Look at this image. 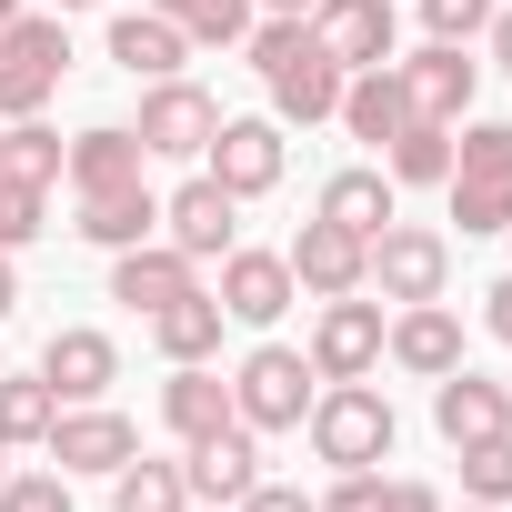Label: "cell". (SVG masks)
Returning a JSON list of instances; mask_svg holds the SVG:
<instances>
[{
  "label": "cell",
  "instance_id": "816d5d0a",
  "mask_svg": "<svg viewBox=\"0 0 512 512\" xmlns=\"http://www.w3.org/2000/svg\"><path fill=\"white\" fill-rule=\"evenodd\" d=\"M502 241H512V231H502Z\"/></svg>",
  "mask_w": 512,
  "mask_h": 512
},
{
  "label": "cell",
  "instance_id": "e575fe53",
  "mask_svg": "<svg viewBox=\"0 0 512 512\" xmlns=\"http://www.w3.org/2000/svg\"><path fill=\"white\" fill-rule=\"evenodd\" d=\"M41 211H51L41 181H11V171H0V251H31V241H41Z\"/></svg>",
  "mask_w": 512,
  "mask_h": 512
},
{
  "label": "cell",
  "instance_id": "4dcf8cb0",
  "mask_svg": "<svg viewBox=\"0 0 512 512\" xmlns=\"http://www.w3.org/2000/svg\"><path fill=\"white\" fill-rule=\"evenodd\" d=\"M0 61H21V71H51V81H61V61H71V21H61V11L0 21Z\"/></svg>",
  "mask_w": 512,
  "mask_h": 512
},
{
  "label": "cell",
  "instance_id": "74e56055",
  "mask_svg": "<svg viewBox=\"0 0 512 512\" xmlns=\"http://www.w3.org/2000/svg\"><path fill=\"white\" fill-rule=\"evenodd\" d=\"M482 21H492V0H422L432 41H482Z\"/></svg>",
  "mask_w": 512,
  "mask_h": 512
},
{
  "label": "cell",
  "instance_id": "9a60e30c",
  "mask_svg": "<svg viewBox=\"0 0 512 512\" xmlns=\"http://www.w3.org/2000/svg\"><path fill=\"white\" fill-rule=\"evenodd\" d=\"M41 382H51L61 402H101V392L121 382V352H111V332H91V322H61V332L41 342Z\"/></svg>",
  "mask_w": 512,
  "mask_h": 512
},
{
  "label": "cell",
  "instance_id": "44dd1931",
  "mask_svg": "<svg viewBox=\"0 0 512 512\" xmlns=\"http://www.w3.org/2000/svg\"><path fill=\"white\" fill-rule=\"evenodd\" d=\"M161 422H171L181 442H211V432L241 422V412H231V382H221L211 362H171V382H161Z\"/></svg>",
  "mask_w": 512,
  "mask_h": 512
},
{
  "label": "cell",
  "instance_id": "6da1fadb",
  "mask_svg": "<svg viewBox=\"0 0 512 512\" xmlns=\"http://www.w3.org/2000/svg\"><path fill=\"white\" fill-rule=\"evenodd\" d=\"M302 432H312V452H322L332 472H382L392 442H402V422H392V402H382L372 382H322L312 412H302Z\"/></svg>",
  "mask_w": 512,
  "mask_h": 512
},
{
  "label": "cell",
  "instance_id": "277c9868",
  "mask_svg": "<svg viewBox=\"0 0 512 512\" xmlns=\"http://www.w3.org/2000/svg\"><path fill=\"white\" fill-rule=\"evenodd\" d=\"M131 131H141V151H151V161H201V151H211V131H221V101H211L201 81H151Z\"/></svg>",
  "mask_w": 512,
  "mask_h": 512
},
{
  "label": "cell",
  "instance_id": "9c48e42d",
  "mask_svg": "<svg viewBox=\"0 0 512 512\" xmlns=\"http://www.w3.org/2000/svg\"><path fill=\"white\" fill-rule=\"evenodd\" d=\"M282 262H292V282H302L312 302H342V292H362V282H372V241L312 211V221H302V241L282 251Z\"/></svg>",
  "mask_w": 512,
  "mask_h": 512
},
{
  "label": "cell",
  "instance_id": "f546056e",
  "mask_svg": "<svg viewBox=\"0 0 512 512\" xmlns=\"http://www.w3.org/2000/svg\"><path fill=\"white\" fill-rule=\"evenodd\" d=\"M61 161H71V141L51 131V121H0V171H11V181H61Z\"/></svg>",
  "mask_w": 512,
  "mask_h": 512
},
{
  "label": "cell",
  "instance_id": "cb8c5ba5",
  "mask_svg": "<svg viewBox=\"0 0 512 512\" xmlns=\"http://www.w3.org/2000/svg\"><path fill=\"white\" fill-rule=\"evenodd\" d=\"M322 221H342V231H382V221H402V201H392V171L382 161H352V171H332L322 181Z\"/></svg>",
  "mask_w": 512,
  "mask_h": 512
},
{
  "label": "cell",
  "instance_id": "d4e9b609",
  "mask_svg": "<svg viewBox=\"0 0 512 512\" xmlns=\"http://www.w3.org/2000/svg\"><path fill=\"white\" fill-rule=\"evenodd\" d=\"M221 322H231V312H221L211 292H181V302L151 312V352H161V362H211V352H221Z\"/></svg>",
  "mask_w": 512,
  "mask_h": 512
},
{
  "label": "cell",
  "instance_id": "d590c367",
  "mask_svg": "<svg viewBox=\"0 0 512 512\" xmlns=\"http://www.w3.org/2000/svg\"><path fill=\"white\" fill-rule=\"evenodd\" d=\"M0 512H71V472H11L0 482Z\"/></svg>",
  "mask_w": 512,
  "mask_h": 512
},
{
  "label": "cell",
  "instance_id": "e0dca14e",
  "mask_svg": "<svg viewBox=\"0 0 512 512\" xmlns=\"http://www.w3.org/2000/svg\"><path fill=\"white\" fill-rule=\"evenodd\" d=\"M382 352H392L412 382H442V372H462V322H452L442 302H402L392 332H382Z\"/></svg>",
  "mask_w": 512,
  "mask_h": 512
},
{
  "label": "cell",
  "instance_id": "d6a6232c",
  "mask_svg": "<svg viewBox=\"0 0 512 512\" xmlns=\"http://www.w3.org/2000/svg\"><path fill=\"white\" fill-rule=\"evenodd\" d=\"M452 191V221H462V241H482V231H512V181H442Z\"/></svg>",
  "mask_w": 512,
  "mask_h": 512
},
{
  "label": "cell",
  "instance_id": "83f0119b",
  "mask_svg": "<svg viewBox=\"0 0 512 512\" xmlns=\"http://www.w3.org/2000/svg\"><path fill=\"white\" fill-rule=\"evenodd\" d=\"M141 11L181 21L191 51H231V41H251V0H141Z\"/></svg>",
  "mask_w": 512,
  "mask_h": 512
},
{
  "label": "cell",
  "instance_id": "8992f818",
  "mask_svg": "<svg viewBox=\"0 0 512 512\" xmlns=\"http://www.w3.org/2000/svg\"><path fill=\"white\" fill-rule=\"evenodd\" d=\"M312 41L332 71H382L392 41H402V0H322L312 11Z\"/></svg>",
  "mask_w": 512,
  "mask_h": 512
},
{
  "label": "cell",
  "instance_id": "60d3db41",
  "mask_svg": "<svg viewBox=\"0 0 512 512\" xmlns=\"http://www.w3.org/2000/svg\"><path fill=\"white\" fill-rule=\"evenodd\" d=\"M382 512H442L432 482H382Z\"/></svg>",
  "mask_w": 512,
  "mask_h": 512
},
{
  "label": "cell",
  "instance_id": "4316f807",
  "mask_svg": "<svg viewBox=\"0 0 512 512\" xmlns=\"http://www.w3.org/2000/svg\"><path fill=\"white\" fill-rule=\"evenodd\" d=\"M111 512H191V482H181V462H151V452H131V462L111 472Z\"/></svg>",
  "mask_w": 512,
  "mask_h": 512
},
{
  "label": "cell",
  "instance_id": "8fae6325",
  "mask_svg": "<svg viewBox=\"0 0 512 512\" xmlns=\"http://www.w3.org/2000/svg\"><path fill=\"white\" fill-rule=\"evenodd\" d=\"M231 322H251V332H272L292 302H302V282H292V262H282V251H221V292H211Z\"/></svg>",
  "mask_w": 512,
  "mask_h": 512
},
{
  "label": "cell",
  "instance_id": "7c38bea8",
  "mask_svg": "<svg viewBox=\"0 0 512 512\" xmlns=\"http://www.w3.org/2000/svg\"><path fill=\"white\" fill-rule=\"evenodd\" d=\"M161 241H171V251H191V262H221V251L241 241V201L201 171V181H181V191L161 201Z\"/></svg>",
  "mask_w": 512,
  "mask_h": 512
},
{
  "label": "cell",
  "instance_id": "7bdbcfd3",
  "mask_svg": "<svg viewBox=\"0 0 512 512\" xmlns=\"http://www.w3.org/2000/svg\"><path fill=\"white\" fill-rule=\"evenodd\" d=\"M482 41H492V71H512V0H502V11L482 21Z\"/></svg>",
  "mask_w": 512,
  "mask_h": 512
},
{
  "label": "cell",
  "instance_id": "ac0fdd59",
  "mask_svg": "<svg viewBox=\"0 0 512 512\" xmlns=\"http://www.w3.org/2000/svg\"><path fill=\"white\" fill-rule=\"evenodd\" d=\"M181 482H191V502H221V512H231L251 482H262V452H251V432H241V422H221L211 442H191Z\"/></svg>",
  "mask_w": 512,
  "mask_h": 512
},
{
  "label": "cell",
  "instance_id": "8d00e7d4",
  "mask_svg": "<svg viewBox=\"0 0 512 512\" xmlns=\"http://www.w3.org/2000/svg\"><path fill=\"white\" fill-rule=\"evenodd\" d=\"M61 81L51 71H21V61H0V121H41V101H51Z\"/></svg>",
  "mask_w": 512,
  "mask_h": 512
},
{
  "label": "cell",
  "instance_id": "5bb4252c",
  "mask_svg": "<svg viewBox=\"0 0 512 512\" xmlns=\"http://www.w3.org/2000/svg\"><path fill=\"white\" fill-rule=\"evenodd\" d=\"M181 292H201V262H191V251H171V241H131V251H111V302H131L141 322H151L161 302H181Z\"/></svg>",
  "mask_w": 512,
  "mask_h": 512
},
{
  "label": "cell",
  "instance_id": "ab89813d",
  "mask_svg": "<svg viewBox=\"0 0 512 512\" xmlns=\"http://www.w3.org/2000/svg\"><path fill=\"white\" fill-rule=\"evenodd\" d=\"M231 512H312V502H302V492H292V482H251V492H241V502H231Z\"/></svg>",
  "mask_w": 512,
  "mask_h": 512
},
{
  "label": "cell",
  "instance_id": "484cf974",
  "mask_svg": "<svg viewBox=\"0 0 512 512\" xmlns=\"http://www.w3.org/2000/svg\"><path fill=\"white\" fill-rule=\"evenodd\" d=\"M51 422H61V392L41 382V372H11V362H0V442H51Z\"/></svg>",
  "mask_w": 512,
  "mask_h": 512
},
{
  "label": "cell",
  "instance_id": "603a6c76",
  "mask_svg": "<svg viewBox=\"0 0 512 512\" xmlns=\"http://www.w3.org/2000/svg\"><path fill=\"white\" fill-rule=\"evenodd\" d=\"M332 121H342L352 141H372V151H382V141H392V131L412 121V101H402V71H392V61H382V71H352V81H342V111H332Z\"/></svg>",
  "mask_w": 512,
  "mask_h": 512
},
{
  "label": "cell",
  "instance_id": "7dc6e473",
  "mask_svg": "<svg viewBox=\"0 0 512 512\" xmlns=\"http://www.w3.org/2000/svg\"><path fill=\"white\" fill-rule=\"evenodd\" d=\"M462 512H512V502H462Z\"/></svg>",
  "mask_w": 512,
  "mask_h": 512
},
{
  "label": "cell",
  "instance_id": "2e32d148",
  "mask_svg": "<svg viewBox=\"0 0 512 512\" xmlns=\"http://www.w3.org/2000/svg\"><path fill=\"white\" fill-rule=\"evenodd\" d=\"M302 31H312V21H302ZM262 81H272V121H302V131H312V121H332V111H342V81H352V71H332V61H322V41H302V51H292V61H272Z\"/></svg>",
  "mask_w": 512,
  "mask_h": 512
},
{
  "label": "cell",
  "instance_id": "681fc988",
  "mask_svg": "<svg viewBox=\"0 0 512 512\" xmlns=\"http://www.w3.org/2000/svg\"><path fill=\"white\" fill-rule=\"evenodd\" d=\"M0 482H11V442H0Z\"/></svg>",
  "mask_w": 512,
  "mask_h": 512
},
{
  "label": "cell",
  "instance_id": "ba28073f",
  "mask_svg": "<svg viewBox=\"0 0 512 512\" xmlns=\"http://www.w3.org/2000/svg\"><path fill=\"white\" fill-rule=\"evenodd\" d=\"M41 452H51V472H71V482H81V472H121V462L141 452V432H131L111 402H61V422H51V442H41Z\"/></svg>",
  "mask_w": 512,
  "mask_h": 512
},
{
  "label": "cell",
  "instance_id": "f35d334b",
  "mask_svg": "<svg viewBox=\"0 0 512 512\" xmlns=\"http://www.w3.org/2000/svg\"><path fill=\"white\" fill-rule=\"evenodd\" d=\"M312 512H382V472H342V482H332Z\"/></svg>",
  "mask_w": 512,
  "mask_h": 512
},
{
  "label": "cell",
  "instance_id": "7a4b0ae2",
  "mask_svg": "<svg viewBox=\"0 0 512 512\" xmlns=\"http://www.w3.org/2000/svg\"><path fill=\"white\" fill-rule=\"evenodd\" d=\"M312 392H322V372H312V352H292V342L241 352V372H231V412H241V432H302Z\"/></svg>",
  "mask_w": 512,
  "mask_h": 512
},
{
  "label": "cell",
  "instance_id": "1f68e13d",
  "mask_svg": "<svg viewBox=\"0 0 512 512\" xmlns=\"http://www.w3.org/2000/svg\"><path fill=\"white\" fill-rule=\"evenodd\" d=\"M452 181H512V121H452Z\"/></svg>",
  "mask_w": 512,
  "mask_h": 512
},
{
  "label": "cell",
  "instance_id": "bcb514c9",
  "mask_svg": "<svg viewBox=\"0 0 512 512\" xmlns=\"http://www.w3.org/2000/svg\"><path fill=\"white\" fill-rule=\"evenodd\" d=\"M51 11H61V21H71V11H101V0H51Z\"/></svg>",
  "mask_w": 512,
  "mask_h": 512
},
{
  "label": "cell",
  "instance_id": "30bf717a",
  "mask_svg": "<svg viewBox=\"0 0 512 512\" xmlns=\"http://www.w3.org/2000/svg\"><path fill=\"white\" fill-rule=\"evenodd\" d=\"M282 121H221L211 131V151H201V171L231 191V201H262V191H282Z\"/></svg>",
  "mask_w": 512,
  "mask_h": 512
},
{
  "label": "cell",
  "instance_id": "ffe728a7",
  "mask_svg": "<svg viewBox=\"0 0 512 512\" xmlns=\"http://www.w3.org/2000/svg\"><path fill=\"white\" fill-rule=\"evenodd\" d=\"M81 241H101V251H131V241H161V201H151V181H121V191H81V221H71Z\"/></svg>",
  "mask_w": 512,
  "mask_h": 512
},
{
  "label": "cell",
  "instance_id": "3957f363",
  "mask_svg": "<svg viewBox=\"0 0 512 512\" xmlns=\"http://www.w3.org/2000/svg\"><path fill=\"white\" fill-rule=\"evenodd\" d=\"M362 292H382V302H442V292H452V241H442L432 221H382Z\"/></svg>",
  "mask_w": 512,
  "mask_h": 512
},
{
  "label": "cell",
  "instance_id": "5b68a950",
  "mask_svg": "<svg viewBox=\"0 0 512 512\" xmlns=\"http://www.w3.org/2000/svg\"><path fill=\"white\" fill-rule=\"evenodd\" d=\"M382 332H392V322H382V302L342 292V302H322V322H312V342H302V352H312V372H322V382H372V372H382Z\"/></svg>",
  "mask_w": 512,
  "mask_h": 512
},
{
  "label": "cell",
  "instance_id": "d6986e66",
  "mask_svg": "<svg viewBox=\"0 0 512 512\" xmlns=\"http://www.w3.org/2000/svg\"><path fill=\"white\" fill-rule=\"evenodd\" d=\"M111 61H121L131 81H181L191 31H181V21H161V11H121V21H111Z\"/></svg>",
  "mask_w": 512,
  "mask_h": 512
},
{
  "label": "cell",
  "instance_id": "f1b7e54d",
  "mask_svg": "<svg viewBox=\"0 0 512 512\" xmlns=\"http://www.w3.org/2000/svg\"><path fill=\"white\" fill-rule=\"evenodd\" d=\"M382 171H392V191H402V181H452V131H442V121H402V131L382 141Z\"/></svg>",
  "mask_w": 512,
  "mask_h": 512
},
{
  "label": "cell",
  "instance_id": "7402d4cb",
  "mask_svg": "<svg viewBox=\"0 0 512 512\" xmlns=\"http://www.w3.org/2000/svg\"><path fill=\"white\" fill-rule=\"evenodd\" d=\"M141 161H151V151H141L131 121H91L61 171H71V191H121V181H141Z\"/></svg>",
  "mask_w": 512,
  "mask_h": 512
},
{
  "label": "cell",
  "instance_id": "b9f144b4",
  "mask_svg": "<svg viewBox=\"0 0 512 512\" xmlns=\"http://www.w3.org/2000/svg\"><path fill=\"white\" fill-rule=\"evenodd\" d=\"M482 332H492V342H512V272L482 292Z\"/></svg>",
  "mask_w": 512,
  "mask_h": 512
},
{
  "label": "cell",
  "instance_id": "836d02e7",
  "mask_svg": "<svg viewBox=\"0 0 512 512\" xmlns=\"http://www.w3.org/2000/svg\"><path fill=\"white\" fill-rule=\"evenodd\" d=\"M462 502H512V432L462 452Z\"/></svg>",
  "mask_w": 512,
  "mask_h": 512
},
{
  "label": "cell",
  "instance_id": "f907efd6",
  "mask_svg": "<svg viewBox=\"0 0 512 512\" xmlns=\"http://www.w3.org/2000/svg\"><path fill=\"white\" fill-rule=\"evenodd\" d=\"M191 512H221V502H191Z\"/></svg>",
  "mask_w": 512,
  "mask_h": 512
},
{
  "label": "cell",
  "instance_id": "f6af8a7d",
  "mask_svg": "<svg viewBox=\"0 0 512 512\" xmlns=\"http://www.w3.org/2000/svg\"><path fill=\"white\" fill-rule=\"evenodd\" d=\"M21 312V272H11V251H0V322Z\"/></svg>",
  "mask_w": 512,
  "mask_h": 512
},
{
  "label": "cell",
  "instance_id": "52a82bcc",
  "mask_svg": "<svg viewBox=\"0 0 512 512\" xmlns=\"http://www.w3.org/2000/svg\"><path fill=\"white\" fill-rule=\"evenodd\" d=\"M402 71V101H412V121H472V91H482V61H462V41H422L412 61H392Z\"/></svg>",
  "mask_w": 512,
  "mask_h": 512
},
{
  "label": "cell",
  "instance_id": "4fadbf2b",
  "mask_svg": "<svg viewBox=\"0 0 512 512\" xmlns=\"http://www.w3.org/2000/svg\"><path fill=\"white\" fill-rule=\"evenodd\" d=\"M432 432H442L452 452H472V442L512 432V392H502V382H482V372L462 362V372H442V382H432Z\"/></svg>",
  "mask_w": 512,
  "mask_h": 512
},
{
  "label": "cell",
  "instance_id": "c3c4849f",
  "mask_svg": "<svg viewBox=\"0 0 512 512\" xmlns=\"http://www.w3.org/2000/svg\"><path fill=\"white\" fill-rule=\"evenodd\" d=\"M0 21H21V0H0Z\"/></svg>",
  "mask_w": 512,
  "mask_h": 512
},
{
  "label": "cell",
  "instance_id": "ee69618b",
  "mask_svg": "<svg viewBox=\"0 0 512 512\" xmlns=\"http://www.w3.org/2000/svg\"><path fill=\"white\" fill-rule=\"evenodd\" d=\"M251 11H262V21H312L322 0H251Z\"/></svg>",
  "mask_w": 512,
  "mask_h": 512
}]
</instances>
